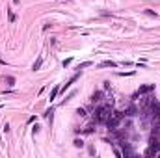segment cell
Instances as JSON below:
<instances>
[{
	"mask_svg": "<svg viewBox=\"0 0 160 158\" xmlns=\"http://www.w3.org/2000/svg\"><path fill=\"white\" fill-rule=\"evenodd\" d=\"M151 136H157V138H160V121L153 123V126H151Z\"/></svg>",
	"mask_w": 160,
	"mask_h": 158,
	"instance_id": "7",
	"label": "cell"
},
{
	"mask_svg": "<svg viewBox=\"0 0 160 158\" xmlns=\"http://www.w3.org/2000/svg\"><path fill=\"white\" fill-rule=\"evenodd\" d=\"M58 93H60V88H58V86H56V88H54L52 91H50V97H49V99H50V102H52L54 99H56V95H58Z\"/></svg>",
	"mask_w": 160,
	"mask_h": 158,
	"instance_id": "13",
	"label": "cell"
},
{
	"mask_svg": "<svg viewBox=\"0 0 160 158\" xmlns=\"http://www.w3.org/2000/svg\"><path fill=\"white\" fill-rule=\"evenodd\" d=\"M58 2H63V0H58Z\"/></svg>",
	"mask_w": 160,
	"mask_h": 158,
	"instance_id": "23",
	"label": "cell"
},
{
	"mask_svg": "<svg viewBox=\"0 0 160 158\" xmlns=\"http://www.w3.org/2000/svg\"><path fill=\"white\" fill-rule=\"evenodd\" d=\"M101 99H103V91H95V93L91 95V99H89V101L95 104V102H101Z\"/></svg>",
	"mask_w": 160,
	"mask_h": 158,
	"instance_id": "8",
	"label": "cell"
},
{
	"mask_svg": "<svg viewBox=\"0 0 160 158\" xmlns=\"http://www.w3.org/2000/svg\"><path fill=\"white\" fill-rule=\"evenodd\" d=\"M99 67H117V63L112 61V60H104V61L99 63Z\"/></svg>",
	"mask_w": 160,
	"mask_h": 158,
	"instance_id": "10",
	"label": "cell"
},
{
	"mask_svg": "<svg viewBox=\"0 0 160 158\" xmlns=\"http://www.w3.org/2000/svg\"><path fill=\"white\" fill-rule=\"evenodd\" d=\"M78 76H80V71H78V73H75L71 78H69V82H67V84H63V86H61V88H60V91H61V93H65V89H69V88H71V86L75 84L76 80H78Z\"/></svg>",
	"mask_w": 160,
	"mask_h": 158,
	"instance_id": "5",
	"label": "cell"
},
{
	"mask_svg": "<svg viewBox=\"0 0 160 158\" xmlns=\"http://www.w3.org/2000/svg\"><path fill=\"white\" fill-rule=\"evenodd\" d=\"M125 119V113L123 112H117V110H112V113H110V117L106 119V125L108 126V130H114V128H117V126L121 125V121Z\"/></svg>",
	"mask_w": 160,
	"mask_h": 158,
	"instance_id": "2",
	"label": "cell"
},
{
	"mask_svg": "<svg viewBox=\"0 0 160 158\" xmlns=\"http://www.w3.org/2000/svg\"><path fill=\"white\" fill-rule=\"evenodd\" d=\"M143 13L149 15V17H157V11H153V9H143Z\"/></svg>",
	"mask_w": 160,
	"mask_h": 158,
	"instance_id": "15",
	"label": "cell"
},
{
	"mask_svg": "<svg viewBox=\"0 0 160 158\" xmlns=\"http://www.w3.org/2000/svg\"><path fill=\"white\" fill-rule=\"evenodd\" d=\"M153 91H155V84H147V86H142V88H140L138 91L134 93V97H132V99L136 101L138 97H142V95H147V93H153Z\"/></svg>",
	"mask_w": 160,
	"mask_h": 158,
	"instance_id": "4",
	"label": "cell"
},
{
	"mask_svg": "<svg viewBox=\"0 0 160 158\" xmlns=\"http://www.w3.org/2000/svg\"><path fill=\"white\" fill-rule=\"evenodd\" d=\"M4 82H6L7 86H13L15 84V76H9V74H4V78H2Z\"/></svg>",
	"mask_w": 160,
	"mask_h": 158,
	"instance_id": "12",
	"label": "cell"
},
{
	"mask_svg": "<svg viewBox=\"0 0 160 158\" xmlns=\"http://www.w3.org/2000/svg\"><path fill=\"white\" fill-rule=\"evenodd\" d=\"M41 65H43V56H39L36 61H34V65H32V71H39V69H41Z\"/></svg>",
	"mask_w": 160,
	"mask_h": 158,
	"instance_id": "9",
	"label": "cell"
},
{
	"mask_svg": "<svg viewBox=\"0 0 160 158\" xmlns=\"http://www.w3.org/2000/svg\"><path fill=\"white\" fill-rule=\"evenodd\" d=\"M76 113H78L80 117H84V115H86V110H84V108H78V110H76Z\"/></svg>",
	"mask_w": 160,
	"mask_h": 158,
	"instance_id": "21",
	"label": "cell"
},
{
	"mask_svg": "<svg viewBox=\"0 0 160 158\" xmlns=\"http://www.w3.org/2000/svg\"><path fill=\"white\" fill-rule=\"evenodd\" d=\"M123 113H125V117H134V115H138V113H140V108H136L134 104H130Z\"/></svg>",
	"mask_w": 160,
	"mask_h": 158,
	"instance_id": "6",
	"label": "cell"
},
{
	"mask_svg": "<svg viewBox=\"0 0 160 158\" xmlns=\"http://www.w3.org/2000/svg\"><path fill=\"white\" fill-rule=\"evenodd\" d=\"M39 130H41V126H39V125H34V126H32V132H34V136H36V134L39 132Z\"/></svg>",
	"mask_w": 160,
	"mask_h": 158,
	"instance_id": "18",
	"label": "cell"
},
{
	"mask_svg": "<svg viewBox=\"0 0 160 158\" xmlns=\"http://www.w3.org/2000/svg\"><path fill=\"white\" fill-rule=\"evenodd\" d=\"M73 145H75V147H76V149H82V147H84V141H82V140H80V138H76V140H75V141H73Z\"/></svg>",
	"mask_w": 160,
	"mask_h": 158,
	"instance_id": "14",
	"label": "cell"
},
{
	"mask_svg": "<svg viewBox=\"0 0 160 158\" xmlns=\"http://www.w3.org/2000/svg\"><path fill=\"white\" fill-rule=\"evenodd\" d=\"M43 115H45L47 119H49V123L52 125V117H54V108H49V110H47L45 113H43Z\"/></svg>",
	"mask_w": 160,
	"mask_h": 158,
	"instance_id": "11",
	"label": "cell"
},
{
	"mask_svg": "<svg viewBox=\"0 0 160 158\" xmlns=\"http://www.w3.org/2000/svg\"><path fill=\"white\" fill-rule=\"evenodd\" d=\"M89 65H91V61H82L78 65V69H84V67H89Z\"/></svg>",
	"mask_w": 160,
	"mask_h": 158,
	"instance_id": "19",
	"label": "cell"
},
{
	"mask_svg": "<svg viewBox=\"0 0 160 158\" xmlns=\"http://www.w3.org/2000/svg\"><path fill=\"white\" fill-rule=\"evenodd\" d=\"M82 132H84V134H91V132H93V125H89V126H86V128H84V130H82Z\"/></svg>",
	"mask_w": 160,
	"mask_h": 158,
	"instance_id": "16",
	"label": "cell"
},
{
	"mask_svg": "<svg viewBox=\"0 0 160 158\" xmlns=\"http://www.w3.org/2000/svg\"><path fill=\"white\" fill-rule=\"evenodd\" d=\"M7 17H9V22L15 21V15H13V11H11V9H7Z\"/></svg>",
	"mask_w": 160,
	"mask_h": 158,
	"instance_id": "17",
	"label": "cell"
},
{
	"mask_svg": "<svg viewBox=\"0 0 160 158\" xmlns=\"http://www.w3.org/2000/svg\"><path fill=\"white\" fill-rule=\"evenodd\" d=\"M2 108H4V106H2V104H0V110H2Z\"/></svg>",
	"mask_w": 160,
	"mask_h": 158,
	"instance_id": "22",
	"label": "cell"
},
{
	"mask_svg": "<svg viewBox=\"0 0 160 158\" xmlns=\"http://www.w3.org/2000/svg\"><path fill=\"white\" fill-rule=\"evenodd\" d=\"M110 113H112V102L95 108L93 110V123H106V119L110 117Z\"/></svg>",
	"mask_w": 160,
	"mask_h": 158,
	"instance_id": "1",
	"label": "cell"
},
{
	"mask_svg": "<svg viewBox=\"0 0 160 158\" xmlns=\"http://www.w3.org/2000/svg\"><path fill=\"white\" fill-rule=\"evenodd\" d=\"M145 155L147 156L160 155V138H157V136H151L149 138V147L145 149Z\"/></svg>",
	"mask_w": 160,
	"mask_h": 158,
	"instance_id": "3",
	"label": "cell"
},
{
	"mask_svg": "<svg viewBox=\"0 0 160 158\" xmlns=\"http://www.w3.org/2000/svg\"><path fill=\"white\" fill-rule=\"evenodd\" d=\"M71 61H73V58H67V60H63V63H61V65L67 67V65H71Z\"/></svg>",
	"mask_w": 160,
	"mask_h": 158,
	"instance_id": "20",
	"label": "cell"
}]
</instances>
